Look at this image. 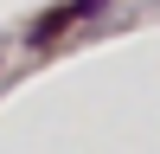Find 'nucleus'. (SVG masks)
<instances>
[]
</instances>
